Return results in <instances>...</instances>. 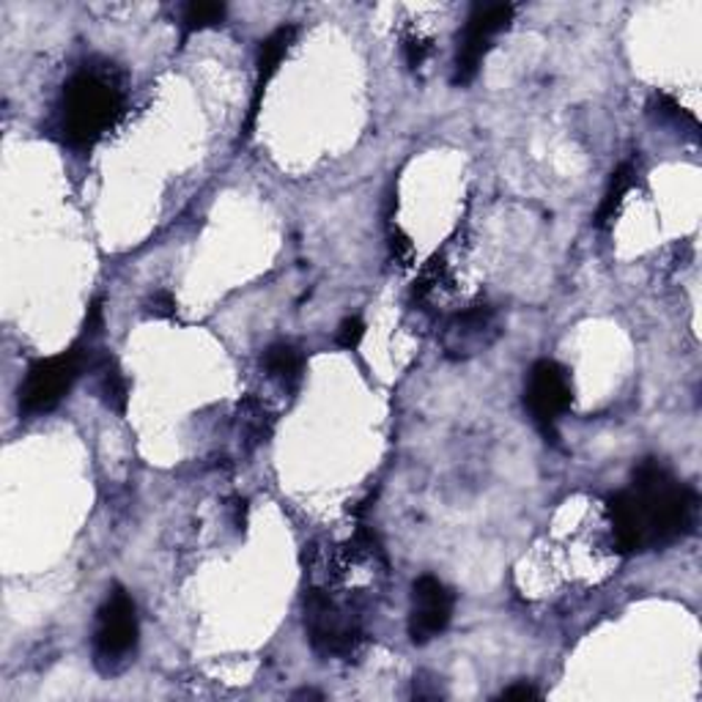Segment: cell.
<instances>
[{"label": "cell", "mask_w": 702, "mask_h": 702, "mask_svg": "<svg viewBox=\"0 0 702 702\" xmlns=\"http://www.w3.org/2000/svg\"><path fill=\"white\" fill-rule=\"evenodd\" d=\"M606 516L617 552H656L692 533L698 518V494L675 481L656 458H647L634 469L631 486L606 500Z\"/></svg>", "instance_id": "obj_1"}, {"label": "cell", "mask_w": 702, "mask_h": 702, "mask_svg": "<svg viewBox=\"0 0 702 702\" xmlns=\"http://www.w3.org/2000/svg\"><path fill=\"white\" fill-rule=\"evenodd\" d=\"M121 88L105 72L82 69L63 88V132L78 149H91L121 116Z\"/></svg>", "instance_id": "obj_2"}, {"label": "cell", "mask_w": 702, "mask_h": 702, "mask_svg": "<svg viewBox=\"0 0 702 702\" xmlns=\"http://www.w3.org/2000/svg\"><path fill=\"white\" fill-rule=\"evenodd\" d=\"M305 629L313 651L327 659H352L365 640L359 617L324 590H310L305 599Z\"/></svg>", "instance_id": "obj_3"}, {"label": "cell", "mask_w": 702, "mask_h": 702, "mask_svg": "<svg viewBox=\"0 0 702 702\" xmlns=\"http://www.w3.org/2000/svg\"><path fill=\"white\" fill-rule=\"evenodd\" d=\"M88 365H91V354L78 349V346L56 354V357L37 359L28 368L26 379L20 385V409L26 415H47V412H52L67 398Z\"/></svg>", "instance_id": "obj_4"}, {"label": "cell", "mask_w": 702, "mask_h": 702, "mask_svg": "<svg viewBox=\"0 0 702 702\" xmlns=\"http://www.w3.org/2000/svg\"><path fill=\"white\" fill-rule=\"evenodd\" d=\"M138 612L123 587H113L97 612L93 629V664L102 672H116L129 662L138 647Z\"/></svg>", "instance_id": "obj_5"}, {"label": "cell", "mask_w": 702, "mask_h": 702, "mask_svg": "<svg viewBox=\"0 0 702 702\" xmlns=\"http://www.w3.org/2000/svg\"><path fill=\"white\" fill-rule=\"evenodd\" d=\"M574 404V387H571L568 370L554 359H538L530 368L527 387H524V406L538 426L546 442H557V421Z\"/></svg>", "instance_id": "obj_6"}, {"label": "cell", "mask_w": 702, "mask_h": 702, "mask_svg": "<svg viewBox=\"0 0 702 702\" xmlns=\"http://www.w3.org/2000/svg\"><path fill=\"white\" fill-rule=\"evenodd\" d=\"M513 14H516V9L511 3H488L472 9L467 26L458 33L456 61H453V82L456 86H469L475 80V75L481 72L483 58L492 50L494 39L507 31Z\"/></svg>", "instance_id": "obj_7"}, {"label": "cell", "mask_w": 702, "mask_h": 702, "mask_svg": "<svg viewBox=\"0 0 702 702\" xmlns=\"http://www.w3.org/2000/svg\"><path fill=\"white\" fill-rule=\"evenodd\" d=\"M453 606H456V595L445 582L436 576H421L412 585V610H409V636L415 645H426V642L439 636L453 621Z\"/></svg>", "instance_id": "obj_8"}, {"label": "cell", "mask_w": 702, "mask_h": 702, "mask_svg": "<svg viewBox=\"0 0 702 702\" xmlns=\"http://www.w3.org/2000/svg\"><path fill=\"white\" fill-rule=\"evenodd\" d=\"M294 39H297V28L294 26H280L277 31L269 33L267 39L258 47V61H256V86H253V99H250V110H247L245 118V138H250L253 129H256L258 113H261L264 105V93H267V86L273 82V78L280 72V63L286 61L288 50H291Z\"/></svg>", "instance_id": "obj_9"}, {"label": "cell", "mask_w": 702, "mask_h": 702, "mask_svg": "<svg viewBox=\"0 0 702 702\" xmlns=\"http://www.w3.org/2000/svg\"><path fill=\"white\" fill-rule=\"evenodd\" d=\"M494 333H497L494 329V310L486 305H477V308L462 313L447 324L445 349L453 357H464V354L486 346L494 338Z\"/></svg>", "instance_id": "obj_10"}, {"label": "cell", "mask_w": 702, "mask_h": 702, "mask_svg": "<svg viewBox=\"0 0 702 702\" xmlns=\"http://www.w3.org/2000/svg\"><path fill=\"white\" fill-rule=\"evenodd\" d=\"M88 370L97 374V390L99 395H102L105 406H108L110 412H116V415H127L129 385H127V379H123L116 359L110 357V354H97V357L91 354V365H88Z\"/></svg>", "instance_id": "obj_11"}, {"label": "cell", "mask_w": 702, "mask_h": 702, "mask_svg": "<svg viewBox=\"0 0 702 702\" xmlns=\"http://www.w3.org/2000/svg\"><path fill=\"white\" fill-rule=\"evenodd\" d=\"M631 187H634V165L623 162L621 168L612 174L610 185H606L604 198H601L599 211H595V228L606 231V228L617 220V215H621L623 209V200L631 192Z\"/></svg>", "instance_id": "obj_12"}, {"label": "cell", "mask_w": 702, "mask_h": 702, "mask_svg": "<svg viewBox=\"0 0 702 702\" xmlns=\"http://www.w3.org/2000/svg\"><path fill=\"white\" fill-rule=\"evenodd\" d=\"M264 368L283 387H294L303 376V354L291 344H273L264 352Z\"/></svg>", "instance_id": "obj_13"}, {"label": "cell", "mask_w": 702, "mask_h": 702, "mask_svg": "<svg viewBox=\"0 0 702 702\" xmlns=\"http://www.w3.org/2000/svg\"><path fill=\"white\" fill-rule=\"evenodd\" d=\"M223 20H226L223 3H190L185 6V14H181V31H185V39H190L192 33L220 26Z\"/></svg>", "instance_id": "obj_14"}, {"label": "cell", "mask_w": 702, "mask_h": 702, "mask_svg": "<svg viewBox=\"0 0 702 702\" xmlns=\"http://www.w3.org/2000/svg\"><path fill=\"white\" fill-rule=\"evenodd\" d=\"M241 431H245L253 442H264V436L269 434L267 409H264L258 401L250 398L241 404Z\"/></svg>", "instance_id": "obj_15"}, {"label": "cell", "mask_w": 702, "mask_h": 702, "mask_svg": "<svg viewBox=\"0 0 702 702\" xmlns=\"http://www.w3.org/2000/svg\"><path fill=\"white\" fill-rule=\"evenodd\" d=\"M363 338H365V324H363V318H357V316L344 318L338 333H335V344L346 352L357 349V346L363 344Z\"/></svg>", "instance_id": "obj_16"}, {"label": "cell", "mask_w": 702, "mask_h": 702, "mask_svg": "<svg viewBox=\"0 0 702 702\" xmlns=\"http://www.w3.org/2000/svg\"><path fill=\"white\" fill-rule=\"evenodd\" d=\"M146 316H151V318H174L176 316L174 294L165 291V288H159V291L151 294L149 303H146Z\"/></svg>", "instance_id": "obj_17"}, {"label": "cell", "mask_w": 702, "mask_h": 702, "mask_svg": "<svg viewBox=\"0 0 702 702\" xmlns=\"http://www.w3.org/2000/svg\"><path fill=\"white\" fill-rule=\"evenodd\" d=\"M428 52H431V45L426 39L412 37V39L404 41V56H406V63H409L412 69L421 67V63L428 58Z\"/></svg>", "instance_id": "obj_18"}, {"label": "cell", "mask_w": 702, "mask_h": 702, "mask_svg": "<svg viewBox=\"0 0 702 702\" xmlns=\"http://www.w3.org/2000/svg\"><path fill=\"white\" fill-rule=\"evenodd\" d=\"M538 698V689H533L530 683H516V686H507L500 700H535Z\"/></svg>", "instance_id": "obj_19"}, {"label": "cell", "mask_w": 702, "mask_h": 702, "mask_svg": "<svg viewBox=\"0 0 702 702\" xmlns=\"http://www.w3.org/2000/svg\"><path fill=\"white\" fill-rule=\"evenodd\" d=\"M231 511H234V527L241 533V530H245V524H247V503L245 500H234Z\"/></svg>", "instance_id": "obj_20"}, {"label": "cell", "mask_w": 702, "mask_h": 702, "mask_svg": "<svg viewBox=\"0 0 702 702\" xmlns=\"http://www.w3.org/2000/svg\"><path fill=\"white\" fill-rule=\"evenodd\" d=\"M297 698H316V700H322V694H318V692H310V689H305V692H299Z\"/></svg>", "instance_id": "obj_21"}]
</instances>
